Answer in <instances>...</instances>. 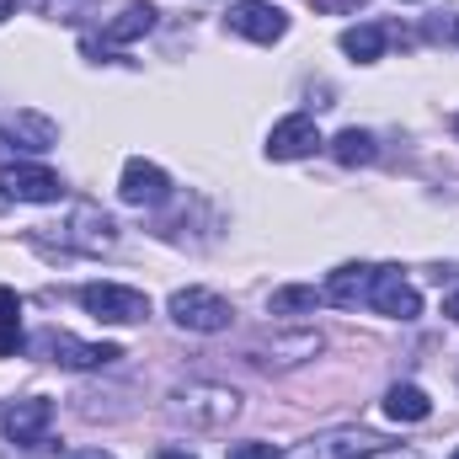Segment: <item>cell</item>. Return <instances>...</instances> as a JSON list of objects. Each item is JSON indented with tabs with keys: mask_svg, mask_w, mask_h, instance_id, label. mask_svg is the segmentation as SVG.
<instances>
[{
	"mask_svg": "<svg viewBox=\"0 0 459 459\" xmlns=\"http://www.w3.org/2000/svg\"><path fill=\"white\" fill-rule=\"evenodd\" d=\"M27 347H32V358H43V363H54V368H70V374L108 368V363L123 358V347H117V342H81V337H70V332H59V326L32 332Z\"/></svg>",
	"mask_w": 459,
	"mask_h": 459,
	"instance_id": "cell-1",
	"label": "cell"
},
{
	"mask_svg": "<svg viewBox=\"0 0 459 459\" xmlns=\"http://www.w3.org/2000/svg\"><path fill=\"white\" fill-rule=\"evenodd\" d=\"M235 411H240V395L230 385H214V379H198V385H187V390L171 395V417L187 422V428H198V433H220Z\"/></svg>",
	"mask_w": 459,
	"mask_h": 459,
	"instance_id": "cell-2",
	"label": "cell"
},
{
	"mask_svg": "<svg viewBox=\"0 0 459 459\" xmlns=\"http://www.w3.org/2000/svg\"><path fill=\"white\" fill-rule=\"evenodd\" d=\"M81 310L108 321V326H134V321H150V294H139L128 283H86Z\"/></svg>",
	"mask_w": 459,
	"mask_h": 459,
	"instance_id": "cell-3",
	"label": "cell"
},
{
	"mask_svg": "<svg viewBox=\"0 0 459 459\" xmlns=\"http://www.w3.org/2000/svg\"><path fill=\"white\" fill-rule=\"evenodd\" d=\"M166 310H171V321H177L182 332H204V337L225 332L230 321H235L230 299H225V294H214V289H177Z\"/></svg>",
	"mask_w": 459,
	"mask_h": 459,
	"instance_id": "cell-4",
	"label": "cell"
},
{
	"mask_svg": "<svg viewBox=\"0 0 459 459\" xmlns=\"http://www.w3.org/2000/svg\"><path fill=\"white\" fill-rule=\"evenodd\" d=\"M368 310H379V316H390V321H417V316H422V294L411 289V278H406L401 267H374Z\"/></svg>",
	"mask_w": 459,
	"mask_h": 459,
	"instance_id": "cell-5",
	"label": "cell"
},
{
	"mask_svg": "<svg viewBox=\"0 0 459 459\" xmlns=\"http://www.w3.org/2000/svg\"><path fill=\"white\" fill-rule=\"evenodd\" d=\"M321 347H326V337L310 332V326H299V332H273L267 342L251 347V363H262V368H299V363L321 358Z\"/></svg>",
	"mask_w": 459,
	"mask_h": 459,
	"instance_id": "cell-6",
	"label": "cell"
},
{
	"mask_svg": "<svg viewBox=\"0 0 459 459\" xmlns=\"http://www.w3.org/2000/svg\"><path fill=\"white\" fill-rule=\"evenodd\" d=\"M117 198H123V204H134V209H160V204L171 198V177H166L155 160L134 155V160H123V177H117Z\"/></svg>",
	"mask_w": 459,
	"mask_h": 459,
	"instance_id": "cell-7",
	"label": "cell"
},
{
	"mask_svg": "<svg viewBox=\"0 0 459 459\" xmlns=\"http://www.w3.org/2000/svg\"><path fill=\"white\" fill-rule=\"evenodd\" d=\"M225 22H230V32H240L251 43H278L289 32V11H278L267 0H235L225 11Z\"/></svg>",
	"mask_w": 459,
	"mask_h": 459,
	"instance_id": "cell-8",
	"label": "cell"
},
{
	"mask_svg": "<svg viewBox=\"0 0 459 459\" xmlns=\"http://www.w3.org/2000/svg\"><path fill=\"white\" fill-rule=\"evenodd\" d=\"M0 187H5V198H16V204H59L65 198V182L48 171V166H5L0 171Z\"/></svg>",
	"mask_w": 459,
	"mask_h": 459,
	"instance_id": "cell-9",
	"label": "cell"
},
{
	"mask_svg": "<svg viewBox=\"0 0 459 459\" xmlns=\"http://www.w3.org/2000/svg\"><path fill=\"white\" fill-rule=\"evenodd\" d=\"M321 144H326V139H321L316 117H305V113L273 123V134H267V155H273V160H299V155H316Z\"/></svg>",
	"mask_w": 459,
	"mask_h": 459,
	"instance_id": "cell-10",
	"label": "cell"
},
{
	"mask_svg": "<svg viewBox=\"0 0 459 459\" xmlns=\"http://www.w3.org/2000/svg\"><path fill=\"white\" fill-rule=\"evenodd\" d=\"M48 422H54V401H48V395H27V401L5 406V438H11V444H22V449L43 444Z\"/></svg>",
	"mask_w": 459,
	"mask_h": 459,
	"instance_id": "cell-11",
	"label": "cell"
},
{
	"mask_svg": "<svg viewBox=\"0 0 459 459\" xmlns=\"http://www.w3.org/2000/svg\"><path fill=\"white\" fill-rule=\"evenodd\" d=\"M117 240V225L97 209V204H81L75 214H70V225H65V246L70 251H108Z\"/></svg>",
	"mask_w": 459,
	"mask_h": 459,
	"instance_id": "cell-12",
	"label": "cell"
},
{
	"mask_svg": "<svg viewBox=\"0 0 459 459\" xmlns=\"http://www.w3.org/2000/svg\"><path fill=\"white\" fill-rule=\"evenodd\" d=\"M368 449H379V438L368 428H337V433L310 438L305 449H294L289 459H358V455H368Z\"/></svg>",
	"mask_w": 459,
	"mask_h": 459,
	"instance_id": "cell-13",
	"label": "cell"
},
{
	"mask_svg": "<svg viewBox=\"0 0 459 459\" xmlns=\"http://www.w3.org/2000/svg\"><path fill=\"white\" fill-rule=\"evenodd\" d=\"M368 283H374V267L368 262H342L332 278H326V299L332 305H342V310H352V305H368Z\"/></svg>",
	"mask_w": 459,
	"mask_h": 459,
	"instance_id": "cell-14",
	"label": "cell"
},
{
	"mask_svg": "<svg viewBox=\"0 0 459 459\" xmlns=\"http://www.w3.org/2000/svg\"><path fill=\"white\" fill-rule=\"evenodd\" d=\"M155 16H160V11H155L150 0H134V5H123L113 22L102 27V43H134V38H144V32L155 27Z\"/></svg>",
	"mask_w": 459,
	"mask_h": 459,
	"instance_id": "cell-15",
	"label": "cell"
},
{
	"mask_svg": "<svg viewBox=\"0 0 459 459\" xmlns=\"http://www.w3.org/2000/svg\"><path fill=\"white\" fill-rule=\"evenodd\" d=\"M385 417L390 422H428L433 417V401L422 385H390L385 390Z\"/></svg>",
	"mask_w": 459,
	"mask_h": 459,
	"instance_id": "cell-16",
	"label": "cell"
},
{
	"mask_svg": "<svg viewBox=\"0 0 459 459\" xmlns=\"http://www.w3.org/2000/svg\"><path fill=\"white\" fill-rule=\"evenodd\" d=\"M342 54L347 59H358V65H374V59L385 54V27H374V22L347 27L342 32Z\"/></svg>",
	"mask_w": 459,
	"mask_h": 459,
	"instance_id": "cell-17",
	"label": "cell"
},
{
	"mask_svg": "<svg viewBox=\"0 0 459 459\" xmlns=\"http://www.w3.org/2000/svg\"><path fill=\"white\" fill-rule=\"evenodd\" d=\"M332 155H337L342 166H368V160L379 155V144H374L368 128H342V134L332 139Z\"/></svg>",
	"mask_w": 459,
	"mask_h": 459,
	"instance_id": "cell-18",
	"label": "cell"
},
{
	"mask_svg": "<svg viewBox=\"0 0 459 459\" xmlns=\"http://www.w3.org/2000/svg\"><path fill=\"white\" fill-rule=\"evenodd\" d=\"M22 347V299L16 289H0V358H16Z\"/></svg>",
	"mask_w": 459,
	"mask_h": 459,
	"instance_id": "cell-19",
	"label": "cell"
},
{
	"mask_svg": "<svg viewBox=\"0 0 459 459\" xmlns=\"http://www.w3.org/2000/svg\"><path fill=\"white\" fill-rule=\"evenodd\" d=\"M326 294H316V289H305V283H294V289H273V299H267V310L273 316H294V310H316Z\"/></svg>",
	"mask_w": 459,
	"mask_h": 459,
	"instance_id": "cell-20",
	"label": "cell"
},
{
	"mask_svg": "<svg viewBox=\"0 0 459 459\" xmlns=\"http://www.w3.org/2000/svg\"><path fill=\"white\" fill-rule=\"evenodd\" d=\"M225 459H278L273 444H262V438H246V444H230Z\"/></svg>",
	"mask_w": 459,
	"mask_h": 459,
	"instance_id": "cell-21",
	"label": "cell"
},
{
	"mask_svg": "<svg viewBox=\"0 0 459 459\" xmlns=\"http://www.w3.org/2000/svg\"><path fill=\"white\" fill-rule=\"evenodd\" d=\"M358 459H422L417 449H368V455H358Z\"/></svg>",
	"mask_w": 459,
	"mask_h": 459,
	"instance_id": "cell-22",
	"label": "cell"
},
{
	"mask_svg": "<svg viewBox=\"0 0 459 459\" xmlns=\"http://www.w3.org/2000/svg\"><path fill=\"white\" fill-rule=\"evenodd\" d=\"M65 459H113L108 449H75V455H65Z\"/></svg>",
	"mask_w": 459,
	"mask_h": 459,
	"instance_id": "cell-23",
	"label": "cell"
},
{
	"mask_svg": "<svg viewBox=\"0 0 459 459\" xmlns=\"http://www.w3.org/2000/svg\"><path fill=\"white\" fill-rule=\"evenodd\" d=\"M444 316H449V321H459V289L449 294V299H444Z\"/></svg>",
	"mask_w": 459,
	"mask_h": 459,
	"instance_id": "cell-24",
	"label": "cell"
},
{
	"mask_svg": "<svg viewBox=\"0 0 459 459\" xmlns=\"http://www.w3.org/2000/svg\"><path fill=\"white\" fill-rule=\"evenodd\" d=\"M337 5H358V0H316V11H337Z\"/></svg>",
	"mask_w": 459,
	"mask_h": 459,
	"instance_id": "cell-25",
	"label": "cell"
},
{
	"mask_svg": "<svg viewBox=\"0 0 459 459\" xmlns=\"http://www.w3.org/2000/svg\"><path fill=\"white\" fill-rule=\"evenodd\" d=\"M16 16V0H0V22H11Z\"/></svg>",
	"mask_w": 459,
	"mask_h": 459,
	"instance_id": "cell-26",
	"label": "cell"
},
{
	"mask_svg": "<svg viewBox=\"0 0 459 459\" xmlns=\"http://www.w3.org/2000/svg\"><path fill=\"white\" fill-rule=\"evenodd\" d=\"M160 459H193V455H187V449H166Z\"/></svg>",
	"mask_w": 459,
	"mask_h": 459,
	"instance_id": "cell-27",
	"label": "cell"
},
{
	"mask_svg": "<svg viewBox=\"0 0 459 459\" xmlns=\"http://www.w3.org/2000/svg\"><path fill=\"white\" fill-rule=\"evenodd\" d=\"M449 32H455V43H459V16H455V27H449Z\"/></svg>",
	"mask_w": 459,
	"mask_h": 459,
	"instance_id": "cell-28",
	"label": "cell"
},
{
	"mask_svg": "<svg viewBox=\"0 0 459 459\" xmlns=\"http://www.w3.org/2000/svg\"><path fill=\"white\" fill-rule=\"evenodd\" d=\"M455 134H459V117H455Z\"/></svg>",
	"mask_w": 459,
	"mask_h": 459,
	"instance_id": "cell-29",
	"label": "cell"
},
{
	"mask_svg": "<svg viewBox=\"0 0 459 459\" xmlns=\"http://www.w3.org/2000/svg\"><path fill=\"white\" fill-rule=\"evenodd\" d=\"M455 459H459V449H455Z\"/></svg>",
	"mask_w": 459,
	"mask_h": 459,
	"instance_id": "cell-30",
	"label": "cell"
}]
</instances>
